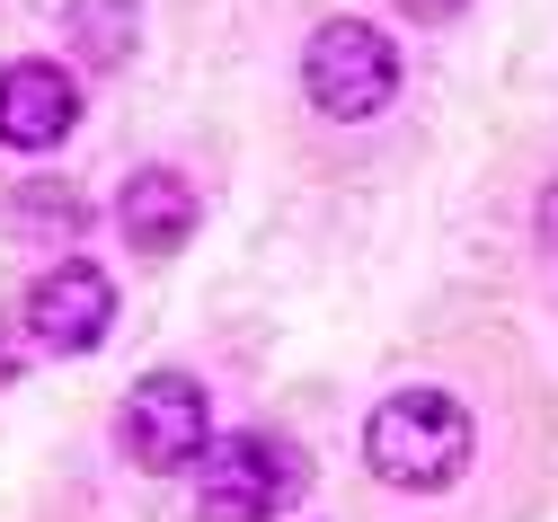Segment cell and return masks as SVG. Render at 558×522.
<instances>
[{
	"label": "cell",
	"instance_id": "2",
	"mask_svg": "<svg viewBox=\"0 0 558 522\" xmlns=\"http://www.w3.org/2000/svg\"><path fill=\"white\" fill-rule=\"evenodd\" d=\"M195 513L204 522H275L302 487H311V461L293 452L284 434H222V442H204L195 452Z\"/></svg>",
	"mask_w": 558,
	"mask_h": 522
},
{
	"label": "cell",
	"instance_id": "8",
	"mask_svg": "<svg viewBox=\"0 0 558 522\" xmlns=\"http://www.w3.org/2000/svg\"><path fill=\"white\" fill-rule=\"evenodd\" d=\"M72 53H89L98 71H116L133 53V0H72Z\"/></svg>",
	"mask_w": 558,
	"mask_h": 522
},
{
	"label": "cell",
	"instance_id": "6",
	"mask_svg": "<svg viewBox=\"0 0 558 522\" xmlns=\"http://www.w3.org/2000/svg\"><path fill=\"white\" fill-rule=\"evenodd\" d=\"M81 124V89L62 62H10L0 71V142L10 151H53Z\"/></svg>",
	"mask_w": 558,
	"mask_h": 522
},
{
	"label": "cell",
	"instance_id": "11",
	"mask_svg": "<svg viewBox=\"0 0 558 522\" xmlns=\"http://www.w3.org/2000/svg\"><path fill=\"white\" fill-rule=\"evenodd\" d=\"M541 248H549V257H558V186H549V195H541Z\"/></svg>",
	"mask_w": 558,
	"mask_h": 522
},
{
	"label": "cell",
	"instance_id": "4",
	"mask_svg": "<svg viewBox=\"0 0 558 522\" xmlns=\"http://www.w3.org/2000/svg\"><path fill=\"white\" fill-rule=\"evenodd\" d=\"M116 434H124V461L151 470V478L195 470V452L214 442L204 434V390L186 381V372H143L133 399H124V416H116Z\"/></svg>",
	"mask_w": 558,
	"mask_h": 522
},
{
	"label": "cell",
	"instance_id": "3",
	"mask_svg": "<svg viewBox=\"0 0 558 522\" xmlns=\"http://www.w3.org/2000/svg\"><path fill=\"white\" fill-rule=\"evenodd\" d=\"M302 98H311L328 124H373V116L399 98V45H390L373 19H328V27L302 45Z\"/></svg>",
	"mask_w": 558,
	"mask_h": 522
},
{
	"label": "cell",
	"instance_id": "7",
	"mask_svg": "<svg viewBox=\"0 0 558 522\" xmlns=\"http://www.w3.org/2000/svg\"><path fill=\"white\" fill-rule=\"evenodd\" d=\"M116 231L133 257H178L186 231H195V186L178 169H133L124 195H116Z\"/></svg>",
	"mask_w": 558,
	"mask_h": 522
},
{
	"label": "cell",
	"instance_id": "1",
	"mask_svg": "<svg viewBox=\"0 0 558 522\" xmlns=\"http://www.w3.org/2000/svg\"><path fill=\"white\" fill-rule=\"evenodd\" d=\"M470 408L452 399V390H390L381 408H373V425H364V461H373V478H390V487H416V496H435V487H452L461 470H470Z\"/></svg>",
	"mask_w": 558,
	"mask_h": 522
},
{
	"label": "cell",
	"instance_id": "5",
	"mask_svg": "<svg viewBox=\"0 0 558 522\" xmlns=\"http://www.w3.org/2000/svg\"><path fill=\"white\" fill-rule=\"evenodd\" d=\"M116 328V275L89 266V257H62L27 283V337L45 354H89L98 337Z\"/></svg>",
	"mask_w": 558,
	"mask_h": 522
},
{
	"label": "cell",
	"instance_id": "9",
	"mask_svg": "<svg viewBox=\"0 0 558 522\" xmlns=\"http://www.w3.org/2000/svg\"><path fill=\"white\" fill-rule=\"evenodd\" d=\"M10 221H19V231H81V221H89V204L62 186V178H45V186H19Z\"/></svg>",
	"mask_w": 558,
	"mask_h": 522
},
{
	"label": "cell",
	"instance_id": "10",
	"mask_svg": "<svg viewBox=\"0 0 558 522\" xmlns=\"http://www.w3.org/2000/svg\"><path fill=\"white\" fill-rule=\"evenodd\" d=\"M399 10H408V19H426V27H444V19L470 10V0H399Z\"/></svg>",
	"mask_w": 558,
	"mask_h": 522
}]
</instances>
